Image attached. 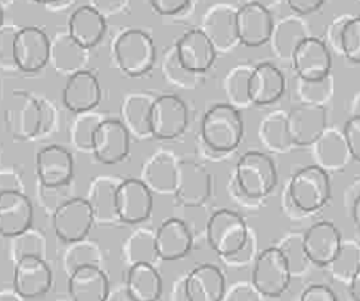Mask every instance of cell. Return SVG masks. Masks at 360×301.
<instances>
[{"label": "cell", "instance_id": "44", "mask_svg": "<svg viewBox=\"0 0 360 301\" xmlns=\"http://www.w3.org/2000/svg\"><path fill=\"white\" fill-rule=\"evenodd\" d=\"M342 56L354 64H360V17H354V15H352L344 27Z\"/></svg>", "mask_w": 360, "mask_h": 301}, {"label": "cell", "instance_id": "33", "mask_svg": "<svg viewBox=\"0 0 360 301\" xmlns=\"http://www.w3.org/2000/svg\"><path fill=\"white\" fill-rule=\"evenodd\" d=\"M154 99L143 94L130 95L123 103V124L127 127L130 134L138 138H151V107Z\"/></svg>", "mask_w": 360, "mask_h": 301}, {"label": "cell", "instance_id": "17", "mask_svg": "<svg viewBox=\"0 0 360 301\" xmlns=\"http://www.w3.org/2000/svg\"><path fill=\"white\" fill-rule=\"evenodd\" d=\"M314 164L328 173L342 172L353 161L342 129L326 127L311 145Z\"/></svg>", "mask_w": 360, "mask_h": 301}, {"label": "cell", "instance_id": "42", "mask_svg": "<svg viewBox=\"0 0 360 301\" xmlns=\"http://www.w3.org/2000/svg\"><path fill=\"white\" fill-rule=\"evenodd\" d=\"M278 248L283 254L285 260H287L291 275L303 272V270H306L311 264V262L309 260L307 254H306V250H304L303 235H300V233L288 235L278 245Z\"/></svg>", "mask_w": 360, "mask_h": 301}, {"label": "cell", "instance_id": "18", "mask_svg": "<svg viewBox=\"0 0 360 301\" xmlns=\"http://www.w3.org/2000/svg\"><path fill=\"white\" fill-rule=\"evenodd\" d=\"M288 127L294 145L311 146L328 127L326 108L300 102L288 113Z\"/></svg>", "mask_w": 360, "mask_h": 301}, {"label": "cell", "instance_id": "26", "mask_svg": "<svg viewBox=\"0 0 360 301\" xmlns=\"http://www.w3.org/2000/svg\"><path fill=\"white\" fill-rule=\"evenodd\" d=\"M158 259L174 262L186 257L192 248V235L185 222L180 219L164 220L155 232Z\"/></svg>", "mask_w": 360, "mask_h": 301}, {"label": "cell", "instance_id": "3", "mask_svg": "<svg viewBox=\"0 0 360 301\" xmlns=\"http://www.w3.org/2000/svg\"><path fill=\"white\" fill-rule=\"evenodd\" d=\"M285 188L294 204L307 214L323 208L331 198L329 173L316 164L306 165L295 172Z\"/></svg>", "mask_w": 360, "mask_h": 301}, {"label": "cell", "instance_id": "31", "mask_svg": "<svg viewBox=\"0 0 360 301\" xmlns=\"http://www.w3.org/2000/svg\"><path fill=\"white\" fill-rule=\"evenodd\" d=\"M176 192L188 204L202 203L210 192L207 172L197 164H179Z\"/></svg>", "mask_w": 360, "mask_h": 301}, {"label": "cell", "instance_id": "57", "mask_svg": "<svg viewBox=\"0 0 360 301\" xmlns=\"http://www.w3.org/2000/svg\"><path fill=\"white\" fill-rule=\"evenodd\" d=\"M247 2H251V4H257V5H262L264 8H267L269 11H272V8L281 5L282 0H247Z\"/></svg>", "mask_w": 360, "mask_h": 301}, {"label": "cell", "instance_id": "41", "mask_svg": "<svg viewBox=\"0 0 360 301\" xmlns=\"http://www.w3.org/2000/svg\"><path fill=\"white\" fill-rule=\"evenodd\" d=\"M101 263V250L95 243H89L83 239L79 243L70 244L65 252V266L68 272L84 266H99Z\"/></svg>", "mask_w": 360, "mask_h": 301}, {"label": "cell", "instance_id": "24", "mask_svg": "<svg viewBox=\"0 0 360 301\" xmlns=\"http://www.w3.org/2000/svg\"><path fill=\"white\" fill-rule=\"evenodd\" d=\"M285 89L287 80L275 64L262 63L252 68L250 79V99L252 105H272L282 98Z\"/></svg>", "mask_w": 360, "mask_h": 301}, {"label": "cell", "instance_id": "51", "mask_svg": "<svg viewBox=\"0 0 360 301\" xmlns=\"http://www.w3.org/2000/svg\"><path fill=\"white\" fill-rule=\"evenodd\" d=\"M287 4L295 15L303 17V15H310L319 11L323 6L325 0H287Z\"/></svg>", "mask_w": 360, "mask_h": 301}, {"label": "cell", "instance_id": "43", "mask_svg": "<svg viewBox=\"0 0 360 301\" xmlns=\"http://www.w3.org/2000/svg\"><path fill=\"white\" fill-rule=\"evenodd\" d=\"M162 72L169 79V82L182 86V87L193 86V82L198 75V74H193V72L188 71L182 64H180L174 48L166 55V59H164Z\"/></svg>", "mask_w": 360, "mask_h": 301}, {"label": "cell", "instance_id": "15", "mask_svg": "<svg viewBox=\"0 0 360 301\" xmlns=\"http://www.w3.org/2000/svg\"><path fill=\"white\" fill-rule=\"evenodd\" d=\"M52 287V270L40 257H24L15 262L13 288L20 297L34 300Z\"/></svg>", "mask_w": 360, "mask_h": 301}, {"label": "cell", "instance_id": "52", "mask_svg": "<svg viewBox=\"0 0 360 301\" xmlns=\"http://www.w3.org/2000/svg\"><path fill=\"white\" fill-rule=\"evenodd\" d=\"M9 191H21V182L17 174L4 170L0 172V195Z\"/></svg>", "mask_w": 360, "mask_h": 301}, {"label": "cell", "instance_id": "30", "mask_svg": "<svg viewBox=\"0 0 360 301\" xmlns=\"http://www.w3.org/2000/svg\"><path fill=\"white\" fill-rule=\"evenodd\" d=\"M259 138L262 145L275 154H287L294 142L288 127V113L276 110L269 113L259 126Z\"/></svg>", "mask_w": 360, "mask_h": 301}, {"label": "cell", "instance_id": "34", "mask_svg": "<svg viewBox=\"0 0 360 301\" xmlns=\"http://www.w3.org/2000/svg\"><path fill=\"white\" fill-rule=\"evenodd\" d=\"M118 184L111 179H98L90 188L89 198H86L92 207L95 220L112 222L117 219L115 213V191ZM118 220V219H117Z\"/></svg>", "mask_w": 360, "mask_h": 301}, {"label": "cell", "instance_id": "2", "mask_svg": "<svg viewBox=\"0 0 360 301\" xmlns=\"http://www.w3.org/2000/svg\"><path fill=\"white\" fill-rule=\"evenodd\" d=\"M235 182L248 200H263L278 184L276 165L267 154L248 150L236 162Z\"/></svg>", "mask_w": 360, "mask_h": 301}, {"label": "cell", "instance_id": "32", "mask_svg": "<svg viewBox=\"0 0 360 301\" xmlns=\"http://www.w3.org/2000/svg\"><path fill=\"white\" fill-rule=\"evenodd\" d=\"M177 167L173 155L161 153L149 160L143 169L142 182L155 192L169 193L176 191Z\"/></svg>", "mask_w": 360, "mask_h": 301}, {"label": "cell", "instance_id": "53", "mask_svg": "<svg viewBox=\"0 0 360 301\" xmlns=\"http://www.w3.org/2000/svg\"><path fill=\"white\" fill-rule=\"evenodd\" d=\"M282 208H283V212L287 213V216L291 217V219H306V217L310 216V214L304 213L303 210H300V208L294 204V201L291 200L287 188H285V191H283V193H282Z\"/></svg>", "mask_w": 360, "mask_h": 301}, {"label": "cell", "instance_id": "21", "mask_svg": "<svg viewBox=\"0 0 360 301\" xmlns=\"http://www.w3.org/2000/svg\"><path fill=\"white\" fill-rule=\"evenodd\" d=\"M34 210L32 201L21 191L0 195V235L13 238L32 228Z\"/></svg>", "mask_w": 360, "mask_h": 301}, {"label": "cell", "instance_id": "7", "mask_svg": "<svg viewBox=\"0 0 360 301\" xmlns=\"http://www.w3.org/2000/svg\"><path fill=\"white\" fill-rule=\"evenodd\" d=\"M12 59L24 72H37L48 64L52 44L48 34L37 27H24L12 39Z\"/></svg>", "mask_w": 360, "mask_h": 301}, {"label": "cell", "instance_id": "22", "mask_svg": "<svg viewBox=\"0 0 360 301\" xmlns=\"http://www.w3.org/2000/svg\"><path fill=\"white\" fill-rule=\"evenodd\" d=\"M184 290L189 301H223L226 279L217 266L201 264L184 279Z\"/></svg>", "mask_w": 360, "mask_h": 301}, {"label": "cell", "instance_id": "46", "mask_svg": "<svg viewBox=\"0 0 360 301\" xmlns=\"http://www.w3.org/2000/svg\"><path fill=\"white\" fill-rule=\"evenodd\" d=\"M349 149L354 161L360 162V118L350 117L342 127Z\"/></svg>", "mask_w": 360, "mask_h": 301}, {"label": "cell", "instance_id": "39", "mask_svg": "<svg viewBox=\"0 0 360 301\" xmlns=\"http://www.w3.org/2000/svg\"><path fill=\"white\" fill-rule=\"evenodd\" d=\"M12 241V255L13 260L18 262L24 257H44V251H46V241L40 235V232L30 228L28 231L9 238Z\"/></svg>", "mask_w": 360, "mask_h": 301}, {"label": "cell", "instance_id": "13", "mask_svg": "<svg viewBox=\"0 0 360 301\" xmlns=\"http://www.w3.org/2000/svg\"><path fill=\"white\" fill-rule=\"evenodd\" d=\"M36 172L41 188H64L74 174L72 155L64 146H44L36 157Z\"/></svg>", "mask_w": 360, "mask_h": 301}, {"label": "cell", "instance_id": "11", "mask_svg": "<svg viewBox=\"0 0 360 301\" xmlns=\"http://www.w3.org/2000/svg\"><path fill=\"white\" fill-rule=\"evenodd\" d=\"M275 27L272 11L247 2L236 9V28L239 43L247 48H259L269 43Z\"/></svg>", "mask_w": 360, "mask_h": 301}, {"label": "cell", "instance_id": "23", "mask_svg": "<svg viewBox=\"0 0 360 301\" xmlns=\"http://www.w3.org/2000/svg\"><path fill=\"white\" fill-rule=\"evenodd\" d=\"M201 30L217 52H229L241 44L236 28V9L231 5H216L210 9Z\"/></svg>", "mask_w": 360, "mask_h": 301}, {"label": "cell", "instance_id": "29", "mask_svg": "<svg viewBox=\"0 0 360 301\" xmlns=\"http://www.w3.org/2000/svg\"><path fill=\"white\" fill-rule=\"evenodd\" d=\"M126 291L133 301H158L162 295V278L154 264H133L127 272Z\"/></svg>", "mask_w": 360, "mask_h": 301}, {"label": "cell", "instance_id": "37", "mask_svg": "<svg viewBox=\"0 0 360 301\" xmlns=\"http://www.w3.org/2000/svg\"><path fill=\"white\" fill-rule=\"evenodd\" d=\"M124 251L130 266L138 263L154 264V262L158 259L155 233L148 229L136 231L127 239Z\"/></svg>", "mask_w": 360, "mask_h": 301}, {"label": "cell", "instance_id": "6", "mask_svg": "<svg viewBox=\"0 0 360 301\" xmlns=\"http://www.w3.org/2000/svg\"><path fill=\"white\" fill-rule=\"evenodd\" d=\"M291 278L288 263L278 247L263 250L254 260L251 283L263 297H281L288 290Z\"/></svg>", "mask_w": 360, "mask_h": 301}, {"label": "cell", "instance_id": "27", "mask_svg": "<svg viewBox=\"0 0 360 301\" xmlns=\"http://www.w3.org/2000/svg\"><path fill=\"white\" fill-rule=\"evenodd\" d=\"M107 32V21L94 6H80L71 13L68 36L83 49L95 48Z\"/></svg>", "mask_w": 360, "mask_h": 301}, {"label": "cell", "instance_id": "19", "mask_svg": "<svg viewBox=\"0 0 360 301\" xmlns=\"http://www.w3.org/2000/svg\"><path fill=\"white\" fill-rule=\"evenodd\" d=\"M304 250L311 264L329 266L341 247V232L333 222L322 220L311 224L303 233Z\"/></svg>", "mask_w": 360, "mask_h": 301}, {"label": "cell", "instance_id": "8", "mask_svg": "<svg viewBox=\"0 0 360 301\" xmlns=\"http://www.w3.org/2000/svg\"><path fill=\"white\" fill-rule=\"evenodd\" d=\"M53 231L67 244L86 239L95 223V216L86 198H70L53 212Z\"/></svg>", "mask_w": 360, "mask_h": 301}, {"label": "cell", "instance_id": "55", "mask_svg": "<svg viewBox=\"0 0 360 301\" xmlns=\"http://www.w3.org/2000/svg\"><path fill=\"white\" fill-rule=\"evenodd\" d=\"M350 283V295L354 301H360V267L357 269V272L352 278Z\"/></svg>", "mask_w": 360, "mask_h": 301}, {"label": "cell", "instance_id": "45", "mask_svg": "<svg viewBox=\"0 0 360 301\" xmlns=\"http://www.w3.org/2000/svg\"><path fill=\"white\" fill-rule=\"evenodd\" d=\"M352 18V15H340V17L334 18L331 23L328 24L325 30V44L331 53L342 56V33L344 27Z\"/></svg>", "mask_w": 360, "mask_h": 301}, {"label": "cell", "instance_id": "14", "mask_svg": "<svg viewBox=\"0 0 360 301\" xmlns=\"http://www.w3.org/2000/svg\"><path fill=\"white\" fill-rule=\"evenodd\" d=\"M92 153L102 164L122 162L130 153V132L118 120L105 118L95 132Z\"/></svg>", "mask_w": 360, "mask_h": 301}, {"label": "cell", "instance_id": "16", "mask_svg": "<svg viewBox=\"0 0 360 301\" xmlns=\"http://www.w3.org/2000/svg\"><path fill=\"white\" fill-rule=\"evenodd\" d=\"M174 51L180 64L198 75L212 68L217 56L212 40L201 28H193L185 33L176 43Z\"/></svg>", "mask_w": 360, "mask_h": 301}, {"label": "cell", "instance_id": "9", "mask_svg": "<svg viewBox=\"0 0 360 301\" xmlns=\"http://www.w3.org/2000/svg\"><path fill=\"white\" fill-rule=\"evenodd\" d=\"M189 123V111L184 99L176 95H162L154 99L151 107L153 138L176 139L184 134Z\"/></svg>", "mask_w": 360, "mask_h": 301}, {"label": "cell", "instance_id": "20", "mask_svg": "<svg viewBox=\"0 0 360 301\" xmlns=\"http://www.w3.org/2000/svg\"><path fill=\"white\" fill-rule=\"evenodd\" d=\"M102 98V90L96 75L80 70L72 72L63 90V102L71 113L83 114L94 111Z\"/></svg>", "mask_w": 360, "mask_h": 301}, {"label": "cell", "instance_id": "40", "mask_svg": "<svg viewBox=\"0 0 360 301\" xmlns=\"http://www.w3.org/2000/svg\"><path fill=\"white\" fill-rule=\"evenodd\" d=\"M103 120L105 118L102 117V114H98L94 111L79 114V118L74 122L72 130H71L72 143L76 145L79 149L92 150V142H94L95 132Z\"/></svg>", "mask_w": 360, "mask_h": 301}, {"label": "cell", "instance_id": "10", "mask_svg": "<svg viewBox=\"0 0 360 301\" xmlns=\"http://www.w3.org/2000/svg\"><path fill=\"white\" fill-rule=\"evenodd\" d=\"M153 191L139 179L120 182L115 191L117 219L127 224L142 223L153 213Z\"/></svg>", "mask_w": 360, "mask_h": 301}, {"label": "cell", "instance_id": "38", "mask_svg": "<svg viewBox=\"0 0 360 301\" xmlns=\"http://www.w3.org/2000/svg\"><path fill=\"white\" fill-rule=\"evenodd\" d=\"M329 266L334 278L341 282H350L360 267V244L354 239L342 241L335 259Z\"/></svg>", "mask_w": 360, "mask_h": 301}, {"label": "cell", "instance_id": "36", "mask_svg": "<svg viewBox=\"0 0 360 301\" xmlns=\"http://www.w3.org/2000/svg\"><path fill=\"white\" fill-rule=\"evenodd\" d=\"M252 65L239 64L233 67L224 80V90H226L228 101L235 108L251 107L250 99V79L252 72Z\"/></svg>", "mask_w": 360, "mask_h": 301}, {"label": "cell", "instance_id": "49", "mask_svg": "<svg viewBox=\"0 0 360 301\" xmlns=\"http://www.w3.org/2000/svg\"><path fill=\"white\" fill-rule=\"evenodd\" d=\"M226 301H262V294L252 287V283H236L226 295Z\"/></svg>", "mask_w": 360, "mask_h": 301}, {"label": "cell", "instance_id": "58", "mask_svg": "<svg viewBox=\"0 0 360 301\" xmlns=\"http://www.w3.org/2000/svg\"><path fill=\"white\" fill-rule=\"evenodd\" d=\"M350 117L360 118V94H357L350 103Z\"/></svg>", "mask_w": 360, "mask_h": 301}, {"label": "cell", "instance_id": "60", "mask_svg": "<svg viewBox=\"0 0 360 301\" xmlns=\"http://www.w3.org/2000/svg\"><path fill=\"white\" fill-rule=\"evenodd\" d=\"M4 18H5L4 8H2V4H0V27H2V24H4Z\"/></svg>", "mask_w": 360, "mask_h": 301}, {"label": "cell", "instance_id": "48", "mask_svg": "<svg viewBox=\"0 0 360 301\" xmlns=\"http://www.w3.org/2000/svg\"><path fill=\"white\" fill-rule=\"evenodd\" d=\"M256 257H257L256 255V239H254L252 235H250L245 245L238 252H235L233 255H231V257L224 259V260L233 266H244V264H248L250 262L256 260Z\"/></svg>", "mask_w": 360, "mask_h": 301}, {"label": "cell", "instance_id": "59", "mask_svg": "<svg viewBox=\"0 0 360 301\" xmlns=\"http://www.w3.org/2000/svg\"><path fill=\"white\" fill-rule=\"evenodd\" d=\"M34 2L41 4V5H53V4H58L59 0H34Z\"/></svg>", "mask_w": 360, "mask_h": 301}, {"label": "cell", "instance_id": "1", "mask_svg": "<svg viewBox=\"0 0 360 301\" xmlns=\"http://www.w3.org/2000/svg\"><path fill=\"white\" fill-rule=\"evenodd\" d=\"M244 118L231 103H217L210 108L201 123V136L210 150L228 154L236 149L244 138Z\"/></svg>", "mask_w": 360, "mask_h": 301}, {"label": "cell", "instance_id": "35", "mask_svg": "<svg viewBox=\"0 0 360 301\" xmlns=\"http://www.w3.org/2000/svg\"><path fill=\"white\" fill-rule=\"evenodd\" d=\"M335 94V80L333 74L326 75L323 79L318 80H304L298 79L295 83V96L302 103L319 105L326 107L333 101Z\"/></svg>", "mask_w": 360, "mask_h": 301}, {"label": "cell", "instance_id": "47", "mask_svg": "<svg viewBox=\"0 0 360 301\" xmlns=\"http://www.w3.org/2000/svg\"><path fill=\"white\" fill-rule=\"evenodd\" d=\"M300 301H338V297L328 285L314 283L302 293Z\"/></svg>", "mask_w": 360, "mask_h": 301}, {"label": "cell", "instance_id": "50", "mask_svg": "<svg viewBox=\"0 0 360 301\" xmlns=\"http://www.w3.org/2000/svg\"><path fill=\"white\" fill-rule=\"evenodd\" d=\"M149 2L161 15H176L189 5V0H149Z\"/></svg>", "mask_w": 360, "mask_h": 301}, {"label": "cell", "instance_id": "5", "mask_svg": "<svg viewBox=\"0 0 360 301\" xmlns=\"http://www.w3.org/2000/svg\"><path fill=\"white\" fill-rule=\"evenodd\" d=\"M251 235L243 216L228 208L217 210L207 223V239L220 257L228 259L241 250Z\"/></svg>", "mask_w": 360, "mask_h": 301}, {"label": "cell", "instance_id": "12", "mask_svg": "<svg viewBox=\"0 0 360 301\" xmlns=\"http://www.w3.org/2000/svg\"><path fill=\"white\" fill-rule=\"evenodd\" d=\"M291 64L298 79H323L331 74L333 53L322 39L310 36L300 43L291 58Z\"/></svg>", "mask_w": 360, "mask_h": 301}, {"label": "cell", "instance_id": "54", "mask_svg": "<svg viewBox=\"0 0 360 301\" xmlns=\"http://www.w3.org/2000/svg\"><path fill=\"white\" fill-rule=\"evenodd\" d=\"M360 197V179L353 180L350 185H347L346 191H344V205L349 210L354 204V201Z\"/></svg>", "mask_w": 360, "mask_h": 301}, {"label": "cell", "instance_id": "4", "mask_svg": "<svg viewBox=\"0 0 360 301\" xmlns=\"http://www.w3.org/2000/svg\"><path fill=\"white\" fill-rule=\"evenodd\" d=\"M114 53L118 67L130 77H141L151 71L157 58L153 37L138 28L127 30L117 37Z\"/></svg>", "mask_w": 360, "mask_h": 301}, {"label": "cell", "instance_id": "56", "mask_svg": "<svg viewBox=\"0 0 360 301\" xmlns=\"http://www.w3.org/2000/svg\"><path fill=\"white\" fill-rule=\"evenodd\" d=\"M350 212H352V217L354 222L356 229L360 232V197L354 201V204L350 207Z\"/></svg>", "mask_w": 360, "mask_h": 301}, {"label": "cell", "instance_id": "28", "mask_svg": "<svg viewBox=\"0 0 360 301\" xmlns=\"http://www.w3.org/2000/svg\"><path fill=\"white\" fill-rule=\"evenodd\" d=\"M310 36L311 34L306 21L300 15H291V17H285L275 23L269 43L276 58L283 59V61H291L300 43Z\"/></svg>", "mask_w": 360, "mask_h": 301}, {"label": "cell", "instance_id": "25", "mask_svg": "<svg viewBox=\"0 0 360 301\" xmlns=\"http://www.w3.org/2000/svg\"><path fill=\"white\" fill-rule=\"evenodd\" d=\"M68 294L72 301H107L110 281L101 266H84L68 276Z\"/></svg>", "mask_w": 360, "mask_h": 301}]
</instances>
